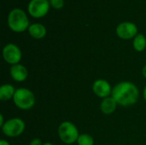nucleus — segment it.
I'll return each instance as SVG.
<instances>
[{
  "instance_id": "nucleus-1",
  "label": "nucleus",
  "mask_w": 146,
  "mask_h": 145,
  "mask_svg": "<svg viewBox=\"0 0 146 145\" xmlns=\"http://www.w3.org/2000/svg\"><path fill=\"white\" fill-rule=\"evenodd\" d=\"M139 93V89L133 83L123 81L117 84L112 89L111 97L116 101L117 104L127 107L137 103Z\"/></svg>"
},
{
  "instance_id": "nucleus-2",
  "label": "nucleus",
  "mask_w": 146,
  "mask_h": 145,
  "mask_svg": "<svg viewBox=\"0 0 146 145\" xmlns=\"http://www.w3.org/2000/svg\"><path fill=\"white\" fill-rule=\"evenodd\" d=\"M9 27L15 32H22L28 29L29 21L26 13L21 9H12L8 15Z\"/></svg>"
},
{
  "instance_id": "nucleus-3",
  "label": "nucleus",
  "mask_w": 146,
  "mask_h": 145,
  "mask_svg": "<svg viewBox=\"0 0 146 145\" xmlns=\"http://www.w3.org/2000/svg\"><path fill=\"white\" fill-rule=\"evenodd\" d=\"M14 103L17 108L22 110H28L35 104L34 94L27 88H19L15 91L13 97Z\"/></svg>"
},
{
  "instance_id": "nucleus-4",
  "label": "nucleus",
  "mask_w": 146,
  "mask_h": 145,
  "mask_svg": "<svg viewBox=\"0 0 146 145\" xmlns=\"http://www.w3.org/2000/svg\"><path fill=\"white\" fill-rule=\"evenodd\" d=\"M58 135L60 139L66 144H72L77 142L80 136L77 127L69 121H64L59 126Z\"/></svg>"
},
{
  "instance_id": "nucleus-5",
  "label": "nucleus",
  "mask_w": 146,
  "mask_h": 145,
  "mask_svg": "<svg viewBox=\"0 0 146 145\" xmlns=\"http://www.w3.org/2000/svg\"><path fill=\"white\" fill-rule=\"evenodd\" d=\"M25 130V123L19 118H13L8 120L2 126L3 134L9 138H15L20 136Z\"/></svg>"
},
{
  "instance_id": "nucleus-6",
  "label": "nucleus",
  "mask_w": 146,
  "mask_h": 145,
  "mask_svg": "<svg viewBox=\"0 0 146 145\" xmlns=\"http://www.w3.org/2000/svg\"><path fill=\"white\" fill-rule=\"evenodd\" d=\"M50 6L48 0H31L27 6V11L31 16L41 18L48 13Z\"/></svg>"
},
{
  "instance_id": "nucleus-7",
  "label": "nucleus",
  "mask_w": 146,
  "mask_h": 145,
  "mask_svg": "<svg viewBox=\"0 0 146 145\" xmlns=\"http://www.w3.org/2000/svg\"><path fill=\"white\" fill-rule=\"evenodd\" d=\"M3 57L6 62L11 65H15L21 60V51L17 45L10 43L3 47Z\"/></svg>"
},
{
  "instance_id": "nucleus-8",
  "label": "nucleus",
  "mask_w": 146,
  "mask_h": 145,
  "mask_svg": "<svg viewBox=\"0 0 146 145\" xmlns=\"http://www.w3.org/2000/svg\"><path fill=\"white\" fill-rule=\"evenodd\" d=\"M116 34L122 39H130L133 38H134L138 34V27L133 22H121L116 27Z\"/></svg>"
},
{
  "instance_id": "nucleus-9",
  "label": "nucleus",
  "mask_w": 146,
  "mask_h": 145,
  "mask_svg": "<svg viewBox=\"0 0 146 145\" xmlns=\"http://www.w3.org/2000/svg\"><path fill=\"white\" fill-rule=\"evenodd\" d=\"M92 91L93 92L101 98L108 97L112 93L111 85L110 83L105 79H98L93 83L92 85Z\"/></svg>"
},
{
  "instance_id": "nucleus-10",
  "label": "nucleus",
  "mask_w": 146,
  "mask_h": 145,
  "mask_svg": "<svg viewBox=\"0 0 146 145\" xmlns=\"http://www.w3.org/2000/svg\"><path fill=\"white\" fill-rule=\"evenodd\" d=\"M27 75H28L27 69L26 68V67H24L21 64L18 63L15 65H12V67L10 68V76L14 80L17 82H22L26 80Z\"/></svg>"
},
{
  "instance_id": "nucleus-11",
  "label": "nucleus",
  "mask_w": 146,
  "mask_h": 145,
  "mask_svg": "<svg viewBox=\"0 0 146 145\" xmlns=\"http://www.w3.org/2000/svg\"><path fill=\"white\" fill-rule=\"evenodd\" d=\"M117 103L112 97H108L103 99L100 104L101 111L105 115H110L116 109Z\"/></svg>"
},
{
  "instance_id": "nucleus-12",
  "label": "nucleus",
  "mask_w": 146,
  "mask_h": 145,
  "mask_svg": "<svg viewBox=\"0 0 146 145\" xmlns=\"http://www.w3.org/2000/svg\"><path fill=\"white\" fill-rule=\"evenodd\" d=\"M29 34L35 39H41L46 35V28L40 23H34L28 27Z\"/></svg>"
},
{
  "instance_id": "nucleus-13",
  "label": "nucleus",
  "mask_w": 146,
  "mask_h": 145,
  "mask_svg": "<svg viewBox=\"0 0 146 145\" xmlns=\"http://www.w3.org/2000/svg\"><path fill=\"white\" fill-rule=\"evenodd\" d=\"M15 89L12 85H3L0 87V100L2 101H8L11 98H13L15 93Z\"/></svg>"
},
{
  "instance_id": "nucleus-14",
  "label": "nucleus",
  "mask_w": 146,
  "mask_h": 145,
  "mask_svg": "<svg viewBox=\"0 0 146 145\" xmlns=\"http://www.w3.org/2000/svg\"><path fill=\"white\" fill-rule=\"evenodd\" d=\"M133 48L135 50L141 52L143 50H145V49L146 48V38L145 37V35L139 33L135 36V38H133Z\"/></svg>"
},
{
  "instance_id": "nucleus-15",
  "label": "nucleus",
  "mask_w": 146,
  "mask_h": 145,
  "mask_svg": "<svg viewBox=\"0 0 146 145\" xmlns=\"http://www.w3.org/2000/svg\"><path fill=\"white\" fill-rule=\"evenodd\" d=\"M77 143L79 145H93L94 139L89 134H81L79 136Z\"/></svg>"
},
{
  "instance_id": "nucleus-16",
  "label": "nucleus",
  "mask_w": 146,
  "mask_h": 145,
  "mask_svg": "<svg viewBox=\"0 0 146 145\" xmlns=\"http://www.w3.org/2000/svg\"><path fill=\"white\" fill-rule=\"evenodd\" d=\"M50 4L52 8L56 9H60L64 6L63 0H50Z\"/></svg>"
},
{
  "instance_id": "nucleus-17",
  "label": "nucleus",
  "mask_w": 146,
  "mask_h": 145,
  "mask_svg": "<svg viewBox=\"0 0 146 145\" xmlns=\"http://www.w3.org/2000/svg\"><path fill=\"white\" fill-rule=\"evenodd\" d=\"M30 145H43L42 144V142L39 138H33L31 143H30Z\"/></svg>"
},
{
  "instance_id": "nucleus-18",
  "label": "nucleus",
  "mask_w": 146,
  "mask_h": 145,
  "mask_svg": "<svg viewBox=\"0 0 146 145\" xmlns=\"http://www.w3.org/2000/svg\"><path fill=\"white\" fill-rule=\"evenodd\" d=\"M4 123L5 122H3V115H0V126H3Z\"/></svg>"
},
{
  "instance_id": "nucleus-19",
  "label": "nucleus",
  "mask_w": 146,
  "mask_h": 145,
  "mask_svg": "<svg viewBox=\"0 0 146 145\" xmlns=\"http://www.w3.org/2000/svg\"><path fill=\"white\" fill-rule=\"evenodd\" d=\"M0 145H9V144L6 140L2 139V140L0 141Z\"/></svg>"
},
{
  "instance_id": "nucleus-20",
  "label": "nucleus",
  "mask_w": 146,
  "mask_h": 145,
  "mask_svg": "<svg viewBox=\"0 0 146 145\" xmlns=\"http://www.w3.org/2000/svg\"><path fill=\"white\" fill-rule=\"evenodd\" d=\"M142 73H143V76L146 78V65L143 68V70H142Z\"/></svg>"
},
{
  "instance_id": "nucleus-21",
  "label": "nucleus",
  "mask_w": 146,
  "mask_h": 145,
  "mask_svg": "<svg viewBox=\"0 0 146 145\" xmlns=\"http://www.w3.org/2000/svg\"><path fill=\"white\" fill-rule=\"evenodd\" d=\"M144 97H145V100L146 101V86L145 88V90H144Z\"/></svg>"
},
{
  "instance_id": "nucleus-22",
  "label": "nucleus",
  "mask_w": 146,
  "mask_h": 145,
  "mask_svg": "<svg viewBox=\"0 0 146 145\" xmlns=\"http://www.w3.org/2000/svg\"><path fill=\"white\" fill-rule=\"evenodd\" d=\"M43 145H54V144H52L51 143H45V144H44Z\"/></svg>"
}]
</instances>
